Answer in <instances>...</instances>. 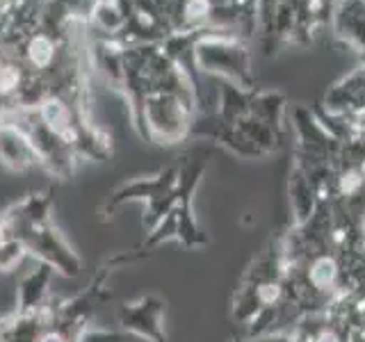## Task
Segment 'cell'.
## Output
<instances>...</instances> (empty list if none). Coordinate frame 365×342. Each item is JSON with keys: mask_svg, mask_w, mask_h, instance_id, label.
Returning a JSON list of instances; mask_svg holds the SVG:
<instances>
[{"mask_svg": "<svg viewBox=\"0 0 365 342\" xmlns=\"http://www.w3.org/2000/svg\"><path fill=\"white\" fill-rule=\"evenodd\" d=\"M21 239L28 249V256H34L39 262L51 265L57 274H62L66 279L78 276L80 269H83V262H80L78 254L66 244V239L53 226V222L30 226L21 235Z\"/></svg>", "mask_w": 365, "mask_h": 342, "instance_id": "6da1fadb", "label": "cell"}, {"mask_svg": "<svg viewBox=\"0 0 365 342\" xmlns=\"http://www.w3.org/2000/svg\"><path fill=\"white\" fill-rule=\"evenodd\" d=\"M0 162L14 171H23L39 162L37 151L19 121L0 123Z\"/></svg>", "mask_w": 365, "mask_h": 342, "instance_id": "277c9868", "label": "cell"}, {"mask_svg": "<svg viewBox=\"0 0 365 342\" xmlns=\"http://www.w3.org/2000/svg\"><path fill=\"white\" fill-rule=\"evenodd\" d=\"M39 342H73L68 336H64L62 331H57V328H48L46 333L39 338Z\"/></svg>", "mask_w": 365, "mask_h": 342, "instance_id": "ba28073f", "label": "cell"}, {"mask_svg": "<svg viewBox=\"0 0 365 342\" xmlns=\"http://www.w3.org/2000/svg\"><path fill=\"white\" fill-rule=\"evenodd\" d=\"M55 269L46 262H34V265L23 274L16 290V313L21 315H34L41 313L48 306L51 296V283L55 279Z\"/></svg>", "mask_w": 365, "mask_h": 342, "instance_id": "3957f363", "label": "cell"}, {"mask_svg": "<svg viewBox=\"0 0 365 342\" xmlns=\"http://www.w3.org/2000/svg\"><path fill=\"white\" fill-rule=\"evenodd\" d=\"M28 57H30V62L37 66V68H46V66H48L55 60V46H53V41L48 37L32 39Z\"/></svg>", "mask_w": 365, "mask_h": 342, "instance_id": "8992f818", "label": "cell"}, {"mask_svg": "<svg viewBox=\"0 0 365 342\" xmlns=\"http://www.w3.org/2000/svg\"><path fill=\"white\" fill-rule=\"evenodd\" d=\"M165 313L167 306L158 294H142L119 306L117 322L121 333L137 336L146 342H167Z\"/></svg>", "mask_w": 365, "mask_h": 342, "instance_id": "7a4b0ae2", "label": "cell"}, {"mask_svg": "<svg viewBox=\"0 0 365 342\" xmlns=\"http://www.w3.org/2000/svg\"><path fill=\"white\" fill-rule=\"evenodd\" d=\"M73 342H125V333L114 331V328H103V326L89 324L80 331Z\"/></svg>", "mask_w": 365, "mask_h": 342, "instance_id": "52a82bcc", "label": "cell"}, {"mask_svg": "<svg viewBox=\"0 0 365 342\" xmlns=\"http://www.w3.org/2000/svg\"><path fill=\"white\" fill-rule=\"evenodd\" d=\"M28 258V249L23 239H0V271H14Z\"/></svg>", "mask_w": 365, "mask_h": 342, "instance_id": "5b68a950", "label": "cell"}]
</instances>
